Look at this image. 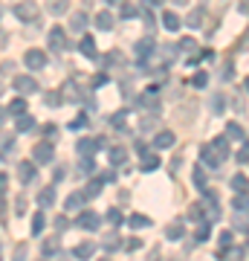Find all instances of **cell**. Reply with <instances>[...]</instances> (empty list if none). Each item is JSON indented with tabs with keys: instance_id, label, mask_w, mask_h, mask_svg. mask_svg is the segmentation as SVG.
<instances>
[{
	"instance_id": "cell-27",
	"label": "cell",
	"mask_w": 249,
	"mask_h": 261,
	"mask_svg": "<svg viewBox=\"0 0 249 261\" xmlns=\"http://www.w3.org/2000/svg\"><path fill=\"white\" fill-rule=\"evenodd\" d=\"M9 113H12V116H23V113H26V102H23V99H12Z\"/></svg>"
},
{
	"instance_id": "cell-58",
	"label": "cell",
	"mask_w": 249,
	"mask_h": 261,
	"mask_svg": "<svg viewBox=\"0 0 249 261\" xmlns=\"http://www.w3.org/2000/svg\"><path fill=\"white\" fill-rule=\"evenodd\" d=\"M0 119H3V110H0Z\"/></svg>"
},
{
	"instance_id": "cell-18",
	"label": "cell",
	"mask_w": 249,
	"mask_h": 261,
	"mask_svg": "<svg viewBox=\"0 0 249 261\" xmlns=\"http://www.w3.org/2000/svg\"><path fill=\"white\" fill-rule=\"evenodd\" d=\"M81 52H84L87 58H96V41H93L90 35H84V38H81Z\"/></svg>"
},
{
	"instance_id": "cell-46",
	"label": "cell",
	"mask_w": 249,
	"mask_h": 261,
	"mask_svg": "<svg viewBox=\"0 0 249 261\" xmlns=\"http://www.w3.org/2000/svg\"><path fill=\"white\" fill-rule=\"evenodd\" d=\"M104 247H107V250H116V247H119V235H107V238H104Z\"/></svg>"
},
{
	"instance_id": "cell-34",
	"label": "cell",
	"mask_w": 249,
	"mask_h": 261,
	"mask_svg": "<svg viewBox=\"0 0 249 261\" xmlns=\"http://www.w3.org/2000/svg\"><path fill=\"white\" fill-rule=\"evenodd\" d=\"M61 93H64L67 99H78V87H75V81H67V84L61 87Z\"/></svg>"
},
{
	"instance_id": "cell-53",
	"label": "cell",
	"mask_w": 249,
	"mask_h": 261,
	"mask_svg": "<svg viewBox=\"0 0 249 261\" xmlns=\"http://www.w3.org/2000/svg\"><path fill=\"white\" fill-rule=\"evenodd\" d=\"M142 247V241L139 238H131V244H128V250H139Z\"/></svg>"
},
{
	"instance_id": "cell-3",
	"label": "cell",
	"mask_w": 249,
	"mask_h": 261,
	"mask_svg": "<svg viewBox=\"0 0 249 261\" xmlns=\"http://www.w3.org/2000/svg\"><path fill=\"white\" fill-rule=\"evenodd\" d=\"M52 157H55V151H52L49 142H38V145L32 148V160H35V163H52Z\"/></svg>"
},
{
	"instance_id": "cell-36",
	"label": "cell",
	"mask_w": 249,
	"mask_h": 261,
	"mask_svg": "<svg viewBox=\"0 0 249 261\" xmlns=\"http://www.w3.org/2000/svg\"><path fill=\"white\" fill-rule=\"evenodd\" d=\"M119 12H122V17H128V20L139 15V12H136V6H131V3H122V6H119Z\"/></svg>"
},
{
	"instance_id": "cell-20",
	"label": "cell",
	"mask_w": 249,
	"mask_h": 261,
	"mask_svg": "<svg viewBox=\"0 0 249 261\" xmlns=\"http://www.w3.org/2000/svg\"><path fill=\"white\" fill-rule=\"evenodd\" d=\"M157 166H160V157H157V154H148V151H145V154H142V171H154Z\"/></svg>"
},
{
	"instance_id": "cell-15",
	"label": "cell",
	"mask_w": 249,
	"mask_h": 261,
	"mask_svg": "<svg viewBox=\"0 0 249 261\" xmlns=\"http://www.w3.org/2000/svg\"><path fill=\"white\" fill-rule=\"evenodd\" d=\"M38 203H41L44 209H49V206L55 203V186H46V189L38 195Z\"/></svg>"
},
{
	"instance_id": "cell-29",
	"label": "cell",
	"mask_w": 249,
	"mask_h": 261,
	"mask_svg": "<svg viewBox=\"0 0 249 261\" xmlns=\"http://www.w3.org/2000/svg\"><path fill=\"white\" fill-rule=\"evenodd\" d=\"M67 9H70L67 0H49V12L52 15H67Z\"/></svg>"
},
{
	"instance_id": "cell-28",
	"label": "cell",
	"mask_w": 249,
	"mask_h": 261,
	"mask_svg": "<svg viewBox=\"0 0 249 261\" xmlns=\"http://www.w3.org/2000/svg\"><path fill=\"white\" fill-rule=\"evenodd\" d=\"M128 224H131L133 230H142V227H148V224H151V218H145V215H139V212H136V215H131V218H128Z\"/></svg>"
},
{
	"instance_id": "cell-8",
	"label": "cell",
	"mask_w": 249,
	"mask_h": 261,
	"mask_svg": "<svg viewBox=\"0 0 249 261\" xmlns=\"http://www.w3.org/2000/svg\"><path fill=\"white\" fill-rule=\"evenodd\" d=\"M174 142H177V137L171 131H160L154 137V148H174Z\"/></svg>"
},
{
	"instance_id": "cell-57",
	"label": "cell",
	"mask_w": 249,
	"mask_h": 261,
	"mask_svg": "<svg viewBox=\"0 0 249 261\" xmlns=\"http://www.w3.org/2000/svg\"><path fill=\"white\" fill-rule=\"evenodd\" d=\"M0 93H3V84H0Z\"/></svg>"
},
{
	"instance_id": "cell-49",
	"label": "cell",
	"mask_w": 249,
	"mask_h": 261,
	"mask_svg": "<svg viewBox=\"0 0 249 261\" xmlns=\"http://www.w3.org/2000/svg\"><path fill=\"white\" fill-rule=\"evenodd\" d=\"M46 105H61V96L58 93H46Z\"/></svg>"
},
{
	"instance_id": "cell-51",
	"label": "cell",
	"mask_w": 249,
	"mask_h": 261,
	"mask_svg": "<svg viewBox=\"0 0 249 261\" xmlns=\"http://www.w3.org/2000/svg\"><path fill=\"white\" fill-rule=\"evenodd\" d=\"M26 212V198H17V215H23Z\"/></svg>"
},
{
	"instance_id": "cell-4",
	"label": "cell",
	"mask_w": 249,
	"mask_h": 261,
	"mask_svg": "<svg viewBox=\"0 0 249 261\" xmlns=\"http://www.w3.org/2000/svg\"><path fill=\"white\" fill-rule=\"evenodd\" d=\"M46 41H49V49H52V52H64V49H67V35H64V29H58V26L49 32Z\"/></svg>"
},
{
	"instance_id": "cell-56",
	"label": "cell",
	"mask_w": 249,
	"mask_h": 261,
	"mask_svg": "<svg viewBox=\"0 0 249 261\" xmlns=\"http://www.w3.org/2000/svg\"><path fill=\"white\" fill-rule=\"evenodd\" d=\"M244 87H247V93H249V78H247V81H244Z\"/></svg>"
},
{
	"instance_id": "cell-6",
	"label": "cell",
	"mask_w": 249,
	"mask_h": 261,
	"mask_svg": "<svg viewBox=\"0 0 249 261\" xmlns=\"http://www.w3.org/2000/svg\"><path fill=\"white\" fill-rule=\"evenodd\" d=\"M78 227L93 232V230H99V227H102V218H99L96 212H90V209H87V212H81V215H78Z\"/></svg>"
},
{
	"instance_id": "cell-9",
	"label": "cell",
	"mask_w": 249,
	"mask_h": 261,
	"mask_svg": "<svg viewBox=\"0 0 249 261\" xmlns=\"http://www.w3.org/2000/svg\"><path fill=\"white\" fill-rule=\"evenodd\" d=\"M93 253H96V244H93V241H84V244H78V247L73 250V256H75L78 261L93 259Z\"/></svg>"
},
{
	"instance_id": "cell-17",
	"label": "cell",
	"mask_w": 249,
	"mask_h": 261,
	"mask_svg": "<svg viewBox=\"0 0 249 261\" xmlns=\"http://www.w3.org/2000/svg\"><path fill=\"white\" fill-rule=\"evenodd\" d=\"M96 148H99V145H96V139H78V145H75V151H78L81 157H90Z\"/></svg>"
},
{
	"instance_id": "cell-37",
	"label": "cell",
	"mask_w": 249,
	"mask_h": 261,
	"mask_svg": "<svg viewBox=\"0 0 249 261\" xmlns=\"http://www.w3.org/2000/svg\"><path fill=\"white\" fill-rule=\"evenodd\" d=\"M113 128H125V122H128V110H119V113H113Z\"/></svg>"
},
{
	"instance_id": "cell-7",
	"label": "cell",
	"mask_w": 249,
	"mask_h": 261,
	"mask_svg": "<svg viewBox=\"0 0 249 261\" xmlns=\"http://www.w3.org/2000/svg\"><path fill=\"white\" fill-rule=\"evenodd\" d=\"M151 52H154V41H151V38H142V41L136 44V55H139V61H142V64H148Z\"/></svg>"
},
{
	"instance_id": "cell-59",
	"label": "cell",
	"mask_w": 249,
	"mask_h": 261,
	"mask_svg": "<svg viewBox=\"0 0 249 261\" xmlns=\"http://www.w3.org/2000/svg\"><path fill=\"white\" fill-rule=\"evenodd\" d=\"M102 261H110V259H102Z\"/></svg>"
},
{
	"instance_id": "cell-42",
	"label": "cell",
	"mask_w": 249,
	"mask_h": 261,
	"mask_svg": "<svg viewBox=\"0 0 249 261\" xmlns=\"http://www.w3.org/2000/svg\"><path fill=\"white\" fill-rule=\"evenodd\" d=\"M200 23H203V12H191V15H189V26L194 29V26H200Z\"/></svg>"
},
{
	"instance_id": "cell-45",
	"label": "cell",
	"mask_w": 249,
	"mask_h": 261,
	"mask_svg": "<svg viewBox=\"0 0 249 261\" xmlns=\"http://www.w3.org/2000/svg\"><path fill=\"white\" fill-rule=\"evenodd\" d=\"M220 247H223V250L232 247V232H220Z\"/></svg>"
},
{
	"instance_id": "cell-2",
	"label": "cell",
	"mask_w": 249,
	"mask_h": 261,
	"mask_svg": "<svg viewBox=\"0 0 249 261\" xmlns=\"http://www.w3.org/2000/svg\"><path fill=\"white\" fill-rule=\"evenodd\" d=\"M23 64H26L29 70H44V67H46V52H41V49H29V52L23 55Z\"/></svg>"
},
{
	"instance_id": "cell-33",
	"label": "cell",
	"mask_w": 249,
	"mask_h": 261,
	"mask_svg": "<svg viewBox=\"0 0 249 261\" xmlns=\"http://www.w3.org/2000/svg\"><path fill=\"white\" fill-rule=\"evenodd\" d=\"M191 180H194L197 189H206V171H203V169H194V171H191Z\"/></svg>"
},
{
	"instance_id": "cell-1",
	"label": "cell",
	"mask_w": 249,
	"mask_h": 261,
	"mask_svg": "<svg viewBox=\"0 0 249 261\" xmlns=\"http://www.w3.org/2000/svg\"><path fill=\"white\" fill-rule=\"evenodd\" d=\"M15 17H20V20H35V17H38V6H35L32 0H20V3L15 6Z\"/></svg>"
},
{
	"instance_id": "cell-43",
	"label": "cell",
	"mask_w": 249,
	"mask_h": 261,
	"mask_svg": "<svg viewBox=\"0 0 249 261\" xmlns=\"http://www.w3.org/2000/svg\"><path fill=\"white\" fill-rule=\"evenodd\" d=\"M78 166H81V174H93V160H90V157H81Z\"/></svg>"
},
{
	"instance_id": "cell-39",
	"label": "cell",
	"mask_w": 249,
	"mask_h": 261,
	"mask_svg": "<svg viewBox=\"0 0 249 261\" xmlns=\"http://www.w3.org/2000/svg\"><path fill=\"white\" fill-rule=\"evenodd\" d=\"M26 253H29V247H26V244H17V247H15V259L12 261H26Z\"/></svg>"
},
{
	"instance_id": "cell-25",
	"label": "cell",
	"mask_w": 249,
	"mask_h": 261,
	"mask_svg": "<svg viewBox=\"0 0 249 261\" xmlns=\"http://www.w3.org/2000/svg\"><path fill=\"white\" fill-rule=\"evenodd\" d=\"M44 224H46L44 212H35V215H32V235H41V232H44Z\"/></svg>"
},
{
	"instance_id": "cell-14",
	"label": "cell",
	"mask_w": 249,
	"mask_h": 261,
	"mask_svg": "<svg viewBox=\"0 0 249 261\" xmlns=\"http://www.w3.org/2000/svg\"><path fill=\"white\" fill-rule=\"evenodd\" d=\"M107 157H110V163H113V166H122V163L128 160V148H122V145H113V148L107 151Z\"/></svg>"
},
{
	"instance_id": "cell-23",
	"label": "cell",
	"mask_w": 249,
	"mask_h": 261,
	"mask_svg": "<svg viewBox=\"0 0 249 261\" xmlns=\"http://www.w3.org/2000/svg\"><path fill=\"white\" fill-rule=\"evenodd\" d=\"M226 139H244V128L238 122H229L226 125Z\"/></svg>"
},
{
	"instance_id": "cell-24",
	"label": "cell",
	"mask_w": 249,
	"mask_h": 261,
	"mask_svg": "<svg viewBox=\"0 0 249 261\" xmlns=\"http://www.w3.org/2000/svg\"><path fill=\"white\" fill-rule=\"evenodd\" d=\"M102 186H104V180H90L87 189H84V195H87V198H99V195H102Z\"/></svg>"
},
{
	"instance_id": "cell-35",
	"label": "cell",
	"mask_w": 249,
	"mask_h": 261,
	"mask_svg": "<svg viewBox=\"0 0 249 261\" xmlns=\"http://www.w3.org/2000/svg\"><path fill=\"white\" fill-rule=\"evenodd\" d=\"M32 128H35V119H32V116H26V113H23V116H20V119H17V131H32Z\"/></svg>"
},
{
	"instance_id": "cell-47",
	"label": "cell",
	"mask_w": 249,
	"mask_h": 261,
	"mask_svg": "<svg viewBox=\"0 0 249 261\" xmlns=\"http://www.w3.org/2000/svg\"><path fill=\"white\" fill-rule=\"evenodd\" d=\"M104 84H107V76H104V73L93 76V87H104Z\"/></svg>"
},
{
	"instance_id": "cell-16",
	"label": "cell",
	"mask_w": 249,
	"mask_h": 261,
	"mask_svg": "<svg viewBox=\"0 0 249 261\" xmlns=\"http://www.w3.org/2000/svg\"><path fill=\"white\" fill-rule=\"evenodd\" d=\"M162 26H165L168 32H177V29H180V17H177V15H174V12L168 9V12L162 15Z\"/></svg>"
},
{
	"instance_id": "cell-12",
	"label": "cell",
	"mask_w": 249,
	"mask_h": 261,
	"mask_svg": "<svg viewBox=\"0 0 249 261\" xmlns=\"http://www.w3.org/2000/svg\"><path fill=\"white\" fill-rule=\"evenodd\" d=\"M84 200H87V195H84V192H73V195L64 200V206H67V212H75V209H81V206H84Z\"/></svg>"
},
{
	"instance_id": "cell-21",
	"label": "cell",
	"mask_w": 249,
	"mask_h": 261,
	"mask_svg": "<svg viewBox=\"0 0 249 261\" xmlns=\"http://www.w3.org/2000/svg\"><path fill=\"white\" fill-rule=\"evenodd\" d=\"M165 235H168V241H180V238H183V221H174V224L165 230Z\"/></svg>"
},
{
	"instance_id": "cell-19",
	"label": "cell",
	"mask_w": 249,
	"mask_h": 261,
	"mask_svg": "<svg viewBox=\"0 0 249 261\" xmlns=\"http://www.w3.org/2000/svg\"><path fill=\"white\" fill-rule=\"evenodd\" d=\"M200 157H203V160H206V163H209L212 169H218V166H220V160H218V154L212 151V145H206V148H200Z\"/></svg>"
},
{
	"instance_id": "cell-11",
	"label": "cell",
	"mask_w": 249,
	"mask_h": 261,
	"mask_svg": "<svg viewBox=\"0 0 249 261\" xmlns=\"http://www.w3.org/2000/svg\"><path fill=\"white\" fill-rule=\"evenodd\" d=\"M17 177H20L23 183L35 180V163H32V160H23V163L17 166Z\"/></svg>"
},
{
	"instance_id": "cell-40",
	"label": "cell",
	"mask_w": 249,
	"mask_h": 261,
	"mask_svg": "<svg viewBox=\"0 0 249 261\" xmlns=\"http://www.w3.org/2000/svg\"><path fill=\"white\" fill-rule=\"evenodd\" d=\"M191 84H194V87L200 90V87H206V84H209V76H206V73H197V76L191 78Z\"/></svg>"
},
{
	"instance_id": "cell-54",
	"label": "cell",
	"mask_w": 249,
	"mask_h": 261,
	"mask_svg": "<svg viewBox=\"0 0 249 261\" xmlns=\"http://www.w3.org/2000/svg\"><path fill=\"white\" fill-rule=\"evenodd\" d=\"M6 186H9V177H6V174H0V192H6Z\"/></svg>"
},
{
	"instance_id": "cell-50",
	"label": "cell",
	"mask_w": 249,
	"mask_h": 261,
	"mask_svg": "<svg viewBox=\"0 0 249 261\" xmlns=\"http://www.w3.org/2000/svg\"><path fill=\"white\" fill-rule=\"evenodd\" d=\"M180 49H194V41H191V38H183V41H180Z\"/></svg>"
},
{
	"instance_id": "cell-10",
	"label": "cell",
	"mask_w": 249,
	"mask_h": 261,
	"mask_svg": "<svg viewBox=\"0 0 249 261\" xmlns=\"http://www.w3.org/2000/svg\"><path fill=\"white\" fill-rule=\"evenodd\" d=\"M212 151H215V154H218V160L223 163V160L229 157V139H226V137H218V139L212 142Z\"/></svg>"
},
{
	"instance_id": "cell-44",
	"label": "cell",
	"mask_w": 249,
	"mask_h": 261,
	"mask_svg": "<svg viewBox=\"0 0 249 261\" xmlns=\"http://www.w3.org/2000/svg\"><path fill=\"white\" fill-rule=\"evenodd\" d=\"M107 221L110 224H122V212L119 209H107Z\"/></svg>"
},
{
	"instance_id": "cell-52",
	"label": "cell",
	"mask_w": 249,
	"mask_h": 261,
	"mask_svg": "<svg viewBox=\"0 0 249 261\" xmlns=\"http://www.w3.org/2000/svg\"><path fill=\"white\" fill-rule=\"evenodd\" d=\"M58 180H64V171H61V169L52 171V183H58Z\"/></svg>"
},
{
	"instance_id": "cell-30",
	"label": "cell",
	"mask_w": 249,
	"mask_h": 261,
	"mask_svg": "<svg viewBox=\"0 0 249 261\" xmlns=\"http://www.w3.org/2000/svg\"><path fill=\"white\" fill-rule=\"evenodd\" d=\"M67 128H70V131H84V128H87V113H78Z\"/></svg>"
},
{
	"instance_id": "cell-48",
	"label": "cell",
	"mask_w": 249,
	"mask_h": 261,
	"mask_svg": "<svg viewBox=\"0 0 249 261\" xmlns=\"http://www.w3.org/2000/svg\"><path fill=\"white\" fill-rule=\"evenodd\" d=\"M249 160V145H244L241 151H238V163H247Z\"/></svg>"
},
{
	"instance_id": "cell-26",
	"label": "cell",
	"mask_w": 249,
	"mask_h": 261,
	"mask_svg": "<svg viewBox=\"0 0 249 261\" xmlns=\"http://www.w3.org/2000/svg\"><path fill=\"white\" fill-rule=\"evenodd\" d=\"M232 206H235L238 212H249V198L244 195V192H238V195H235V200H232Z\"/></svg>"
},
{
	"instance_id": "cell-5",
	"label": "cell",
	"mask_w": 249,
	"mask_h": 261,
	"mask_svg": "<svg viewBox=\"0 0 249 261\" xmlns=\"http://www.w3.org/2000/svg\"><path fill=\"white\" fill-rule=\"evenodd\" d=\"M12 84H15L17 93H35V90H38V81H35L32 76H15Z\"/></svg>"
},
{
	"instance_id": "cell-38",
	"label": "cell",
	"mask_w": 249,
	"mask_h": 261,
	"mask_svg": "<svg viewBox=\"0 0 249 261\" xmlns=\"http://www.w3.org/2000/svg\"><path fill=\"white\" fill-rule=\"evenodd\" d=\"M212 110H215V113H223V110H226V99H223V96H215V99H212Z\"/></svg>"
},
{
	"instance_id": "cell-55",
	"label": "cell",
	"mask_w": 249,
	"mask_h": 261,
	"mask_svg": "<svg viewBox=\"0 0 249 261\" xmlns=\"http://www.w3.org/2000/svg\"><path fill=\"white\" fill-rule=\"evenodd\" d=\"M142 6H145V9H151V6H160V0H142Z\"/></svg>"
},
{
	"instance_id": "cell-32",
	"label": "cell",
	"mask_w": 249,
	"mask_h": 261,
	"mask_svg": "<svg viewBox=\"0 0 249 261\" xmlns=\"http://www.w3.org/2000/svg\"><path fill=\"white\" fill-rule=\"evenodd\" d=\"M232 189H235V192H247L249 180L244 177V174H235V177H232Z\"/></svg>"
},
{
	"instance_id": "cell-41",
	"label": "cell",
	"mask_w": 249,
	"mask_h": 261,
	"mask_svg": "<svg viewBox=\"0 0 249 261\" xmlns=\"http://www.w3.org/2000/svg\"><path fill=\"white\" fill-rule=\"evenodd\" d=\"M52 253H58V241H55V238L44 241V256H52Z\"/></svg>"
},
{
	"instance_id": "cell-22",
	"label": "cell",
	"mask_w": 249,
	"mask_h": 261,
	"mask_svg": "<svg viewBox=\"0 0 249 261\" xmlns=\"http://www.w3.org/2000/svg\"><path fill=\"white\" fill-rule=\"evenodd\" d=\"M70 26H73L75 32H84V26H87V15H84V12L73 15V17H70Z\"/></svg>"
},
{
	"instance_id": "cell-31",
	"label": "cell",
	"mask_w": 249,
	"mask_h": 261,
	"mask_svg": "<svg viewBox=\"0 0 249 261\" xmlns=\"http://www.w3.org/2000/svg\"><path fill=\"white\" fill-rule=\"evenodd\" d=\"M209 232H212V230H209V221H203V224L197 227V232H194V244L206 241V238H209Z\"/></svg>"
},
{
	"instance_id": "cell-13",
	"label": "cell",
	"mask_w": 249,
	"mask_h": 261,
	"mask_svg": "<svg viewBox=\"0 0 249 261\" xmlns=\"http://www.w3.org/2000/svg\"><path fill=\"white\" fill-rule=\"evenodd\" d=\"M96 26L104 29V32H110V29H113V15H110L107 9H102V12L96 15Z\"/></svg>"
}]
</instances>
